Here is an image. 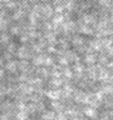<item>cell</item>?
<instances>
[{"instance_id":"1","label":"cell","mask_w":113,"mask_h":120,"mask_svg":"<svg viewBox=\"0 0 113 120\" xmlns=\"http://www.w3.org/2000/svg\"><path fill=\"white\" fill-rule=\"evenodd\" d=\"M44 95L48 96L49 99H52V100H59L60 98H62V89L55 88L53 90H47V91H44Z\"/></svg>"},{"instance_id":"2","label":"cell","mask_w":113,"mask_h":120,"mask_svg":"<svg viewBox=\"0 0 113 120\" xmlns=\"http://www.w3.org/2000/svg\"><path fill=\"white\" fill-rule=\"evenodd\" d=\"M4 69L5 70H8L9 73H11V74H15L16 73V70H18V61H15V60H8V63L6 64H4Z\"/></svg>"},{"instance_id":"3","label":"cell","mask_w":113,"mask_h":120,"mask_svg":"<svg viewBox=\"0 0 113 120\" xmlns=\"http://www.w3.org/2000/svg\"><path fill=\"white\" fill-rule=\"evenodd\" d=\"M41 14H43V18L47 19V20L53 16L54 10H53V8H52L50 4H44V5H43V9H41Z\"/></svg>"},{"instance_id":"4","label":"cell","mask_w":113,"mask_h":120,"mask_svg":"<svg viewBox=\"0 0 113 120\" xmlns=\"http://www.w3.org/2000/svg\"><path fill=\"white\" fill-rule=\"evenodd\" d=\"M82 112H84L88 118H97V109L93 108V106H90V105L83 108L82 109Z\"/></svg>"},{"instance_id":"5","label":"cell","mask_w":113,"mask_h":120,"mask_svg":"<svg viewBox=\"0 0 113 120\" xmlns=\"http://www.w3.org/2000/svg\"><path fill=\"white\" fill-rule=\"evenodd\" d=\"M82 21L84 22L85 25H93L97 20H96V16H94L93 14H84L82 16Z\"/></svg>"},{"instance_id":"6","label":"cell","mask_w":113,"mask_h":120,"mask_svg":"<svg viewBox=\"0 0 113 120\" xmlns=\"http://www.w3.org/2000/svg\"><path fill=\"white\" fill-rule=\"evenodd\" d=\"M72 44H73L74 46H81V45L85 44V39L81 35H74L72 38Z\"/></svg>"},{"instance_id":"7","label":"cell","mask_w":113,"mask_h":120,"mask_svg":"<svg viewBox=\"0 0 113 120\" xmlns=\"http://www.w3.org/2000/svg\"><path fill=\"white\" fill-rule=\"evenodd\" d=\"M89 46L93 49V50H96V51H101L102 49V45H101V41H99V39H93V40H90L89 41Z\"/></svg>"},{"instance_id":"8","label":"cell","mask_w":113,"mask_h":120,"mask_svg":"<svg viewBox=\"0 0 113 120\" xmlns=\"http://www.w3.org/2000/svg\"><path fill=\"white\" fill-rule=\"evenodd\" d=\"M84 61H85V64H88V65H90V64H96V61H97V55L93 54V52H89V54L85 55Z\"/></svg>"},{"instance_id":"9","label":"cell","mask_w":113,"mask_h":120,"mask_svg":"<svg viewBox=\"0 0 113 120\" xmlns=\"http://www.w3.org/2000/svg\"><path fill=\"white\" fill-rule=\"evenodd\" d=\"M79 31H81L82 34H84V35H90V36L94 34V30L90 28V26H88V25L81 26V28H79Z\"/></svg>"},{"instance_id":"10","label":"cell","mask_w":113,"mask_h":120,"mask_svg":"<svg viewBox=\"0 0 113 120\" xmlns=\"http://www.w3.org/2000/svg\"><path fill=\"white\" fill-rule=\"evenodd\" d=\"M63 82H64V80H62L60 78H53L52 81L49 82V85L53 86V88H62Z\"/></svg>"},{"instance_id":"11","label":"cell","mask_w":113,"mask_h":120,"mask_svg":"<svg viewBox=\"0 0 113 120\" xmlns=\"http://www.w3.org/2000/svg\"><path fill=\"white\" fill-rule=\"evenodd\" d=\"M32 64L34 66H41L43 65V61H44V56H41V55H39V56H35L34 55L33 58H32Z\"/></svg>"},{"instance_id":"12","label":"cell","mask_w":113,"mask_h":120,"mask_svg":"<svg viewBox=\"0 0 113 120\" xmlns=\"http://www.w3.org/2000/svg\"><path fill=\"white\" fill-rule=\"evenodd\" d=\"M52 24L53 25H60L62 22L64 21V16H63V14H56L55 16H52Z\"/></svg>"},{"instance_id":"13","label":"cell","mask_w":113,"mask_h":120,"mask_svg":"<svg viewBox=\"0 0 113 120\" xmlns=\"http://www.w3.org/2000/svg\"><path fill=\"white\" fill-rule=\"evenodd\" d=\"M28 66H29L28 59H20V61H18V69L20 71H24Z\"/></svg>"},{"instance_id":"14","label":"cell","mask_w":113,"mask_h":120,"mask_svg":"<svg viewBox=\"0 0 113 120\" xmlns=\"http://www.w3.org/2000/svg\"><path fill=\"white\" fill-rule=\"evenodd\" d=\"M25 15V10H23V9H19V10H15L14 11V14H13V18L14 20H20V19L23 18Z\"/></svg>"},{"instance_id":"15","label":"cell","mask_w":113,"mask_h":120,"mask_svg":"<svg viewBox=\"0 0 113 120\" xmlns=\"http://www.w3.org/2000/svg\"><path fill=\"white\" fill-rule=\"evenodd\" d=\"M55 64L54 61V58H52V56H44V61H43V65L47 66V68H50Z\"/></svg>"},{"instance_id":"16","label":"cell","mask_w":113,"mask_h":120,"mask_svg":"<svg viewBox=\"0 0 113 120\" xmlns=\"http://www.w3.org/2000/svg\"><path fill=\"white\" fill-rule=\"evenodd\" d=\"M63 75H64V78H67V79H72L73 78V70L69 69V65L68 66H63Z\"/></svg>"},{"instance_id":"17","label":"cell","mask_w":113,"mask_h":120,"mask_svg":"<svg viewBox=\"0 0 113 120\" xmlns=\"http://www.w3.org/2000/svg\"><path fill=\"white\" fill-rule=\"evenodd\" d=\"M69 63L70 61L64 55H60L59 58H58V64H59L60 66H68V65H69Z\"/></svg>"},{"instance_id":"18","label":"cell","mask_w":113,"mask_h":120,"mask_svg":"<svg viewBox=\"0 0 113 120\" xmlns=\"http://www.w3.org/2000/svg\"><path fill=\"white\" fill-rule=\"evenodd\" d=\"M99 90L103 94H109V95H112V85H111V82H109V85H104V86H102V88H99Z\"/></svg>"},{"instance_id":"19","label":"cell","mask_w":113,"mask_h":120,"mask_svg":"<svg viewBox=\"0 0 113 120\" xmlns=\"http://www.w3.org/2000/svg\"><path fill=\"white\" fill-rule=\"evenodd\" d=\"M9 22L10 21H9V19H8V18H3L1 20H0V30H3V31H4V30H6Z\"/></svg>"},{"instance_id":"20","label":"cell","mask_w":113,"mask_h":120,"mask_svg":"<svg viewBox=\"0 0 113 120\" xmlns=\"http://www.w3.org/2000/svg\"><path fill=\"white\" fill-rule=\"evenodd\" d=\"M16 49H18V45L15 44V43H10V41L8 43V49H6V50L9 51V52H11L13 55L15 54V51H16Z\"/></svg>"},{"instance_id":"21","label":"cell","mask_w":113,"mask_h":120,"mask_svg":"<svg viewBox=\"0 0 113 120\" xmlns=\"http://www.w3.org/2000/svg\"><path fill=\"white\" fill-rule=\"evenodd\" d=\"M5 6L8 10H13L15 8L18 6V1H15V0H10V1H6L5 3Z\"/></svg>"},{"instance_id":"22","label":"cell","mask_w":113,"mask_h":120,"mask_svg":"<svg viewBox=\"0 0 113 120\" xmlns=\"http://www.w3.org/2000/svg\"><path fill=\"white\" fill-rule=\"evenodd\" d=\"M43 119H55V114L54 111H48V110H44V114L41 115Z\"/></svg>"},{"instance_id":"23","label":"cell","mask_w":113,"mask_h":120,"mask_svg":"<svg viewBox=\"0 0 113 120\" xmlns=\"http://www.w3.org/2000/svg\"><path fill=\"white\" fill-rule=\"evenodd\" d=\"M0 40H1V43H3V44H5V45H6V44L10 41V35H9L8 33H3L1 35H0Z\"/></svg>"},{"instance_id":"24","label":"cell","mask_w":113,"mask_h":120,"mask_svg":"<svg viewBox=\"0 0 113 120\" xmlns=\"http://www.w3.org/2000/svg\"><path fill=\"white\" fill-rule=\"evenodd\" d=\"M10 31L13 35H19L21 31V26H19V25H14V26H11L10 28Z\"/></svg>"},{"instance_id":"25","label":"cell","mask_w":113,"mask_h":120,"mask_svg":"<svg viewBox=\"0 0 113 120\" xmlns=\"http://www.w3.org/2000/svg\"><path fill=\"white\" fill-rule=\"evenodd\" d=\"M97 60L99 61V64H102V65H105V64L108 63V56H107V55H103V54H101V55L97 58Z\"/></svg>"},{"instance_id":"26","label":"cell","mask_w":113,"mask_h":120,"mask_svg":"<svg viewBox=\"0 0 113 120\" xmlns=\"http://www.w3.org/2000/svg\"><path fill=\"white\" fill-rule=\"evenodd\" d=\"M84 68H83L79 63H75V65L73 66V73H83Z\"/></svg>"},{"instance_id":"27","label":"cell","mask_w":113,"mask_h":120,"mask_svg":"<svg viewBox=\"0 0 113 120\" xmlns=\"http://www.w3.org/2000/svg\"><path fill=\"white\" fill-rule=\"evenodd\" d=\"M52 28H53L52 22H49L47 20L43 21V29H44V31H52Z\"/></svg>"},{"instance_id":"28","label":"cell","mask_w":113,"mask_h":120,"mask_svg":"<svg viewBox=\"0 0 113 120\" xmlns=\"http://www.w3.org/2000/svg\"><path fill=\"white\" fill-rule=\"evenodd\" d=\"M53 10H54V13H55V14H62V13H63V10H64V6H63V5H60V4H58V5H55V8H54Z\"/></svg>"},{"instance_id":"29","label":"cell","mask_w":113,"mask_h":120,"mask_svg":"<svg viewBox=\"0 0 113 120\" xmlns=\"http://www.w3.org/2000/svg\"><path fill=\"white\" fill-rule=\"evenodd\" d=\"M90 8V3H88V1H82V4H81V9L82 10H88Z\"/></svg>"},{"instance_id":"30","label":"cell","mask_w":113,"mask_h":120,"mask_svg":"<svg viewBox=\"0 0 113 120\" xmlns=\"http://www.w3.org/2000/svg\"><path fill=\"white\" fill-rule=\"evenodd\" d=\"M3 59L4 60H11V59H13V54L6 50L5 52H4V55H3Z\"/></svg>"},{"instance_id":"31","label":"cell","mask_w":113,"mask_h":120,"mask_svg":"<svg viewBox=\"0 0 113 120\" xmlns=\"http://www.w3.org/2000/svg\"><path fill=\"white\" fill-rule=\"evenodd\" d=\"M28 40H29V36H28V34H24V35H23L21 38H20V41H21V43L23 44H25V43H28Z\"/></svg>"},{"instance_id":"32","label":"cell","mask_w":113,"mask_h":120,"mask_svg":"<svg viewBox=\"0 0 113 120\" xmlns=\"http://www.w3.org/2000/svg\"><path fill=\"white\" fill-rule=\"evenodd\" d=\"M4 75H5V70H4L3 68H0V80L4 78Z\"/></svg>"},{"instance_id":"33","label":"cell","mask_w":113,"mask_h":120,"mask_svg":"<svg viewBox=\"0 0 113 120\" xmlns=\"http://www.w3.org/2000/svg\"><path fill=\"white\" fill-rule=\"evenodd\" d=\"M3 66H4V59L0 58V68H3Z\"/></svg>"},{"instance_id":"34","label":"cell","mask_w":113,"mask_h":120,"mask_svg":"<svg viewBox=\"0 0 113 120\" xmlns=\"http://www.w3.org/2000/svg\"><path fill=\"white\" fill-rule=\"evenodd\" d=\"M28 1H29L30 4H35V3L38 1V0H28Z\"/></svg>"},{"instance_id":"35","label":"cell","mask_w":113,"mask_h":120,"mask_svg":"<svg viewBox=\"0 0 113 120\" xmlns=\"http://www.w3.org/2000/svg\"><path fill=\"white\" fill-rule=\"evenodd\" d=\"M3 6H4V4H3V3H0V10L3 9Z\"/></svg>"},{"instance_id":"36","label":"cell","mask_w":113,"mask_h":120,"mask_svg":"<svg viewBox=\"0 0 113 120\" xmlns=\"http://www.w3.org/2000/svg\"><path fill=\"white\" fill-rule=\"evenodd\" d=\"M4 16H1V14H0V20H1V19H3Z\"/></svg>"},{"instance_id":"37","label":"cell","mask_w":113,"mask_h":120,"mask_svg":"<svg viewBox=\"0 0 113 120\" xmlns=\"http://www.w3.org/2000/svg\"><path fill=\"white\" fill-rule=\"evenodd\" d=\"M39 1H47V0H39Z\"/></svg>"}]
</instances>
